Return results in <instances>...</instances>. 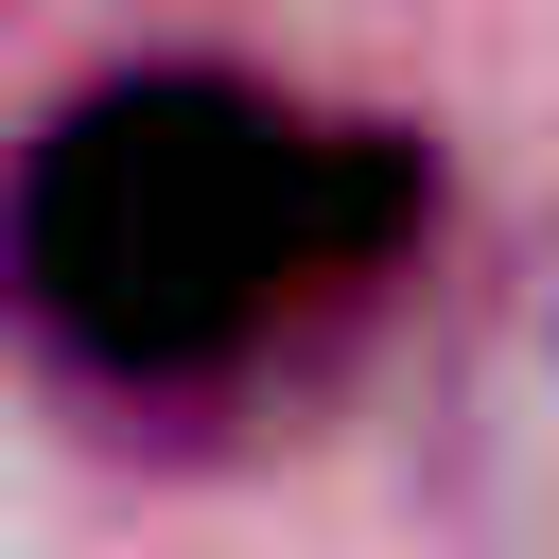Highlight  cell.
<instances>
[{"mask_svg":"<svg viewBox=\"0 0 559 559\" xmlns=\"http://www.w3.org/2000/svg\"><path fill=\"white\" fill-rule=\"evenodd\" d=\"M437 227V157L227 52H122L0 157V332L105 402H245L314 367Z\"/></svg>","mask_w":559,"mask_h":559,"instance_id":"1","label":"cell"}]
</instances>
